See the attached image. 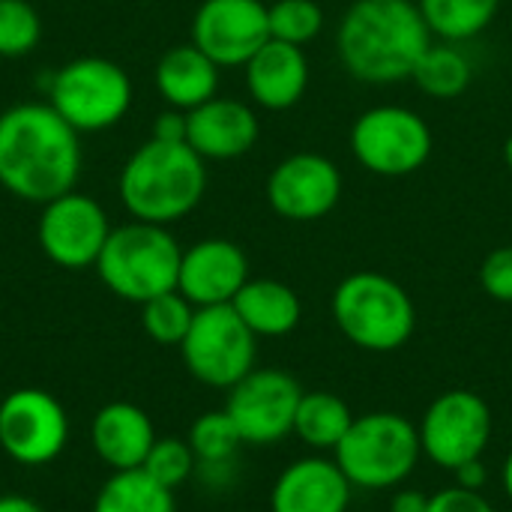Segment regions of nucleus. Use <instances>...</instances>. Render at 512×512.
I'll return each mask as SVG.
<instances>
[{
	"mask_svg": "<svg viewBox=\"0 0 512 512\" xmlns=\"http://www.w3.org/2000/svg\"><path fill=\"white\" fill-rule=\"evenodd\" d=\"M81 174L78 132L45 102H21L0 114V186L30 204L75 189Z\"/></svg>",
	"mask_w": 512,
	"mask_h": 512,
	"instance_id": "nucleus-1",
	"label": "nucleus"
},
{
	"mask_svg": "<svg viewBox=\"0 0 512 512\" xmlns=\"http://www.w3.org/2000/svg\"><path fill=\"white\" fill-rule=\"evenodd\" d=\"M432 45L417 0H354L336 30V54L348 75L366 84L411 78Z\"/></svg>",
	"mask_w": 512,
	"mask_h": 512,
	"instance_id": "nucleus-2",
	"label": "nucleus"
},
{
	"mask_svg": "<svg viewBox=\"0 0 512 512\" xmlns=\"http://www.w3.org/2000/svg\"><path fill=\"white\" fill-rule=\"evenodd\" d=\"M207 189L204 159L186 141L150 138L120 171V201L138 222L171 225L189 216Z\"/></svg>",
	"mask_w": 512,
	"mask_h": 512,
	"instance_id": "nucleus-3",
	"label": "nucleus"
},
{
	"mask_svg": "<svg viewBox=\"0 0 512 512\" xmlns=\"http://www.w3.org/2000/svg\"><path fill=\"white\" fill-rule=\"evenodd\" d=\"M333 321L339 333L372 354H390L411 342L417 309L411 294L390 276L360 270L345 276L333 291Z\"/></svg>",
	"mask_w": 512,
	"mask_h": 512,
	"instance_id": "nucleus-4",
	"label": "nucleus"
},
{
	"mask_svg": "<svg viewBox=\"0 0 512 512\" xmlns=\"http://www.w3.org/2000/svg\"><path fill=\"white\" fill-rule=\"evenodd\" d=\"M183 249L165 225L129 222L111 228L96 273L102 285L126 303H147L159 294L177 291Z\"/></svg>",
	"mask_w": 512,
	"mask_h": 512,
	"instance_id": "nucleus-5",
	"label": "nucleus"
},
{
	"mask_svg": "<svg viewBox=\"0 0 512 512\" xmlns=\"http://www.w3.org/2000/svg\"><path fill=\"white\" fill-rule=\"evenodd\" d=\"M336 465L354 489L384 492L402 486L423 459L417 426L393 411L354 417L348 435L333 450Z\"/></svg>",
	"mask_w": 512,
	"mask_h": 512,
	"instance_id": "nucleus-6",
	"label": "nucleus"
},
{
	"mask_svg": "<svg viewBox=\"0 0 512 512\" xmlns=\"http://www.w3.org/2000/svg\"><path fill=\"white\" fill-rule=\"evenodd\" d=\"M48 105L75 132L117 126L132 105V81L108 57H78L60 66L48 84Z\"/></svg>",
	"mask_w": 512,
	"mask_h": 512,
	"instance_id": "nucleus-7",
	"label": "nucleus"
},
{
	"mask_svg": "<svg viewBox=\"0 0 512 512\" xmlns=\"http://www.w3.org/2000/svg\"><path fill=\"white\" fill-rule=\"evenodd\" d=\"M429 123L405 105H375L351 126L354 159L378 177L417 174L432 156Z\"/></svg>",
	"mask_w": 512,
	"mask_h": 512,
	"instance_id": "nucleus-8",
	"label": "nucleus"
},
{
	"mask_svg": "<svg viewBox=\"0 0 512 512\" xmlns=\"http://www.w3.org/2000/svg\"><path fill=\"white\" fill-rule=\"evenodd\" d=\"M258 336L243 324L234 306L195 309L192 327L180 342L183 363L189 375L207 387L231 390L255 369Z\"/></svg>",
	"mask_w": 512,
	"mask_h": 512,
	"instance_id": "nucleus-9",
	"label": "nucleus"
},
{
	"mask_svg": "<svg viewBox=\"0 0 512 512\" xmlns=\"http://www.w3.org/2000/svg\"><path fill=\"white\" fill-rule=\"evenodd\" d=\"M417 432L423 456L438 468L456 471L483 459L492 441V408L471 390H447L426 408Z\"/></svg>",
	"mask_w": 512,
	"mask_h": 512,
	"instance_id": "nucleus-10",
	"label": "nucleus"
},
{
	"mask_svg": "<svg viewBox=\"0 0 512 512\" xmlns=\"http://www.w3.org/2000/svg\"><path fill=\"white\" fill-rule=\"evenodd\" d=\"M69 441L66 408L45 390L21 387L0 402V450L21 468L51 465Z\"/></svg>",
	"mask_w": 512,
	"mask_h": 512,
	"instance_id": "nucleus-11",
	"label": "nucleus"
},
{
	"mask_svg": "<svg viewBox=\"0 0 512 512\" xmlns=\"http://www.w3.org/2000/svg\"><path fill=\"white\" fill-rule=\"evenodd\" d=\"M303 387L282 369H252L243 381L228 390L225 411L234 420L243 444L267 447L294 435L297 405Z\"/></svg>",
	"mask_w": 512,
	"mask_h": 512,
	"instance_id": "nucleus-12",
	"label": "nucleus"
},
{
	"mask_svg": "<svg viewBox=\"0 0 512 512\" xmlns=\"http://www.w3.org/2000/svg\"><path fill=\"white\" fill-rule=\"evenodd\" d=\"M108 234L111 222L105 207L96 198L75 189L42 204V216L36 225L39 249L51 264L63 270L96 267Z\"/></svg>",
	"mask_w": 512,
	"mask_h": 512,
	"instance_id": "nucleus-13",
	"label": "nucleus"
},
{
	"mask_svg": "<svg viewBox=\"0 0 512 512\" xmlns=\"http://www.w3.org/2000/svg\"><path fill=\"white\" fill-rule=\"evenodd\" d=\"M342 198V171L321 153L285 156L267 177V201L288 222H318Z\"/></svg>",
	"mask_w": 512,
	"mask_h": 512,
	"instance_id": "nucleus-14",
	"label": "nucleus"
},
{
	"mask_svg": "<svg viewBox=\"0 0 512 512\" xmlns=\"http://www.w3.org/2000/svg\"><path fill=\"white\" fill-rule=\"evenodd\" d=\"M267 39V3L261 0H204L195 9L192 42L219 69L246 66Z\"/></svg>",
	"mask_w": 512,
	"mask_h": 512,
	"instance_id": "nucleus-15",
	"label": "nucleus"
},
{
	"mask_svg": "<svg viewBox=\"0 0 512 512\" xmlns=\"http://www.w3.org/2000/svg\"><path fill=\"white\" fill-rule=\"evenodd\" d=\"M246 282H249V258L237 243L225 237H207L183 249L177 291L195 309L228 306Z\"/></svg>",
	"mask_w": 512,
	"mask_h": 512,
	"instance_id": "nucleus-16",
	"label": "nucleus"
},
{
	"mask_svg": "<svg viewBox=\"0 0 512 512\" xmlns=\"http://www.w3.org/2000/svg\"><path fill=\"white\" fill-rule=\"evenodd\" d=\"M258 135V114L240 99L213 96L210 102L186 111V144L201 159H237L258 144Z\"/></svg>",
	"mask_w": 512,
	"mask_h": 512,
	"instance_id": "nucleus-17",
	"label": "nucleus"
},
{
	"mask_svg": "<svg viewBox=\"0 0 512 512\" xmlns=\"http://www.w3.org/2000/svg\"><path fill=\"white\" fill-rule=\"evenodd\" d=\"M351 483L336 459L306 456L291 462L270 492L273 512H348Z\"/></svg>",
	"mask_w": 512,
	"mask_h": 512,
	"instance_id": "nucleus-18",
	"label": "nucleus"
},
{
	"mask_svg": "<svg viewBox=\"0 0 512 512\" xmlns=\"http://www.w3.org/2000/svg\"><path fill=\"white\" fill-rule=\"evenodd\" d=\"M309 87V60L300 45L267 39L246 63V90L267 111L294 108Z\"/></svg>",
	"mask_w": 512,
	"mask_h": 512,
	"instance_id": "nucleus-19",
	"label": "nucleus"
},
{
	"mask_svg": "<svg viewBox=\"0 0 512 512\" xmlns=\"http://www.w3.org/2000/svg\"><path fill=\"white\" fill-rule=\"evenodd\" d=\"M90 441L111 471H138L156 444V429L138 405L108 402L90 423Z\"/></svg>",
	"mask_w": 512,
	"mask_h": 512,
	"instance_id": "nucleus-20",
	"label": "nucleus"
},
{
	"mask_svg": "<svg viewBox=\"0 0 512 512\" xmlns=\"http://www.w3.org/2000/svg\"><path fill=\"white\" fill-rule=\"evenodd\" d=\"M156 90L171 108L192 111L216 96L219 66L195 42L174 45L156 63Z\"/></svg>",
	"mask_w": 512,
	"mask_h": 512,
	"instance_id": "nucleus-21",
	"label": "nucleus"
},
{
	"mask_svg": "<svg viewBox=\"0 0 512 512\" xmlns=\"http://www.w3.org/2000/svg\"><path fill=\"white\" fill-rule=\"evenodd\" d=\"M243 324L264 339H279L297 330L303 318V303L297 291L279 279H249L231 300Z\"/></svg>",
	"mask_w": 512,
	"mask_h": 512,
	"instance_id": "nucleus-22",
	"label": "nucleus"
},
{
	"mask_svg": "<svg viewBox=\"0 0 512 512\" xmlns=\"http://www.w3.org/2000/svg\"><path fill=\"white\" fill-rule=\"evenodd\" d=\"M351 423H354V414L345 405V399H339L336 393H327V390H312V393H303V399L297 405L294 435L309 450L333 453L339 447V441L348 435Z\"/></svg>",
	"mask_w": 512,
	"mask_h": 512,
	"instance_id": "nucleus-23",
	"label": "nucleus"
},
{
	"mask_svg": "<svg viewBox=\"0 0 512 512\" xmlns=\"http://www.w3.org/2000/svg\"><path fill=\"white\" fill-rule=\"evenodd\" d=\"M423 21L441 42H468L492 27L501 0H417Z\"/></svg>",
	"mask_w": 512,
	"mask_h": 512,
	"instance_id": "nucleus-24",
	"label": "nucleus"
},
{
	"mask_svg": "<svg viewBox=\"0 0 512 512\" xmlns=\"http://www.w3.org/2000/svg\"><path fill=\"white\" fill-rule=\"evenodd\" d=\"M474 66L456 42H432L417 60L411 81L429 99H456L471 87Z\"/></svg>",
	"mask_w": 512,
	"mask_h": 512,
	"instance_id": "nucleus-25",
	"label": "nucleus"
},
{
	"mask_svg": "<svg viewBox=\"0 0 512 512\" xmlns=\"http://www.w3.org/2000/svg\"><path fill=\"white\" fill-rule=\"evenodd\" d=\"M93 512H177L174 492L138 471H114L99 489Z\"/></svg>",
	"mask_w": 512,
	"mask_h": 512,
	"instance_id": "nucleus-26",
	"label": "nucleus"
},
{
	"mask_svg": "<svg viewBox=\"0 0 512 512\" xmlns=\"http://www.w3.org/2000/svg\"><path fill=\"white\" fill-rule=\"evenodd\" d=\"M189 447L195 453V459L207 468H222L228 465L237 450L243 447V438L234 426V420L228 417V411H207L201 414L192 429H189Z\"/></svg>",
	"mask_w": 512,
	"mask_h": 512,
	"instance_id": "nucleus-27",
	"label": "nucleus"
},
{
	"mask_svg": "<svg viewBox=\"0 0 512 512\" xmlns=\"http://www.w3.org/2000/svg\"><path fill=\"white\" fill-rule=\"evenodd\" d=\"M195 318V306L180 294V291H168L159 294L147 303H141V324L144 333L156 342V345H177L186 339L189 327Z\"/></svg>",
	"mask_w": 512,
	"mask_h": 512,
	"instance_id": "nucleus-28",
	"label": "nucleus"
},
{
	"mask_svg": "<svg viewBox=\"0 0 512 512\" xmlns=\"http://www.w3.org/2000/svg\"><path fill=\"white\" fill-rule=\"evenodd\" d=\"M267 24L270 39L303 48L321 33L324 9L315 0H276L273 6H267Z\"/></svg>",
	"mask_w": 512,
	"mask_h": 512,
	"instance_id": "nucleus-29",
	"label": "nucleus"
},
{
	"mask_svg": "<svg viewBox=\"0 0 512 512\" xmlns=\"http://www.w3.org/2000/svg\"><path fill=\"white\" fill-rule=\"evenodd\" d=\"M42 21L27 0H0V57H24L39 45Z\"/></svg>",
	"mask_w": 512,
	"mask_h": 512,
	"instance_id": "nucleus-30",
	"label": "nucleus"
},
{
	"mask_svg": "<svg viewBox=\"0 0 512 512\" xmlns=\"http://www.w3.org/2000/svg\"><path fill=\"white\" fill-rule=\"evenodd\" d=\"M195 465H198V459H195L189 441H183V438H156V444L150 447L141 471L147 477H153L159 486L174 492L177 486H183L192 477Z\"/></svg>",
	"mask_w": 512,
	"mask_h": 512,
	"instance_id": "nucleus-31",
	"label": "nucleus"
},
{
	"mask_svg": "<svg viewBox=\"0 0 512 512\" xmlns=\"http://www.w3.org/2000/svg\"><path fill=\"white\" fill-rule=\"evenodd\" d=\"M480 285L492 300L512 303V246H501V249H495V252H489L483 258Z\"/></svg>",
	"mask_w": 512,
	"mask_h": 512,
	"instance_id": "nucleus-32",
	"label": "nucleus"
},
{
	"mask_svg": "<svg viewBox=\"0 0 512 512\" xmlns=\"http://www.w3.org/2000/svg\"><path fill=\"white\" fill-rule=\"evenodd\" d=\"M429 512H495L483 492H471L462 486H450L438 495H432Z\"/></svg>",
	"mask_w": 512,
	"mask_h": 512,
	"instance_id": "nucleus-33",
	"label": "nucleus"
},
{
	"mask_svg": "<svg viewBox=\"0 0 512 512\" xmlns=\"http://www.w3.org/2000/svg\"><path fill=\"white\" fill-rule=\"evenodd\" d=\"M150 138H159V141H186V111H162L156 120H153V135Z\"/></svg>",
	"mask_w": 512,
	"mask_h": 512,
	"instance_id": "nucleus-34",
	"label": "nucleus"
},
{
	"mask_svg": "<svg viewBox=\"0 0 512 512\" xmlns=\"http://www.w3.org/2000/svg\"><path fill=\"white\" fill-rule=\"evenodd\" d=\"M453 474H456V486L471 489V492H483V489H486V483H489V471H486L483 459L465 462V465H462V468H456Z\"/></svg>",
	"mask_w": 512,
	"mask_h": 512,
	"instance_id": "nucleus-35",
	"label": "nucleus"
},
{
	"mask_svg": "<svg viewBox=\"0 0 512 512\" xmlns=\"http://www.w3.org/2000/svg\"><path fill=\"white\" fill-rule=\"evenodd\" d=\"M429 501H432V495H423V492H414V489H402V492L393 495L390 512H429Z\"/></svg>",
	"mask_w": 512,
	"mask_h": 512,
	"instance_id": "nucleus-36",
	"label": "nucleus"
},
{
	"mask_svg": "<svg viewBox=\"0 0 512 512\" xmlns=\"http://www.w3.org/2000/svg\"><path fill=\"white\" fill-rule=\"evenodd\" d=\"M0 512H45L36 501L24 495H0Z\"/></svg>",
	"mask_w": 512,
	"mask_h": 512,
	"instance_id": "nucleus-37",
	"label": "nucleus"
},
{
	"mask_svg": "<svg viewBox=\"0 0 512 512\" xmlns=\"http://www.w3.org/2000/svg\"><path fill=\"white\" fill-rule=\"evenodd\" d=\"M501 486H504L507 498H510V501H512V453H510V456H507L504 468H501Z\"/></svg>",
	"mask_w": 512,
	"mask_h": 512,
	"instance_id": "nucleus-38",
	"label": "nucleus"
},
{
	"mask_svg": "<svg viewBox=\"0 0 512 512\" xmlns=\"http://www.w3.org/2000/svg\"><path fill=\"white\" fill-rule=\"evenodd\" d=\"M504 162H507V168L512 171V132L507 135V141H504Z\"/></svg>",
	"mask_w": 512,
	"mask_h": 512,
	"instance_id": "nucleus-39",
	"label": "nucleus"
}]
</instances>
